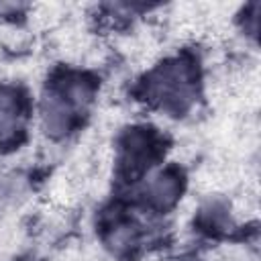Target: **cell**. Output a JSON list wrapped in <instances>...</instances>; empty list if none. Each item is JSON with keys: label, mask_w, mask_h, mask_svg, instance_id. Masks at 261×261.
I'll return each instance as SVG.
<instances>
[{"label": "cell", "mask_w": 261, "mask_h": 261, "mask_svg": "<svg viewBox=\"0 0 261 261\" xmlns=\"http://www.w3.org/2000/svg\"><path fill=\"white\" fill-rule=\"evenodd\" d=\"M149 98L171 112H181L192 102V73L181 61H169L161 65L147 84Z\"/></svg>", "instance_id": "cell-1"}, {"label": "cell", "mask_w": 261, "mask_h": 261, "mask_svg": "<svg viewBox=\"0 0 261 261\" xmlns=\"http://www.w3.org/2000/svg\"><path fill=\"white\" fill-rule=\"evenodd\" d=\"M73 106L75 104L65 94H49L43 100L41 116H43V126L47 135L61 137L69 130L73 120Z\"/></svg>", "instance_id": "cell-2"}, {"label": "cell", "mask_w": 261, "mask_h": 261, "mask_svg": "<svg viewBox=\"0 0 261 261\" xmlns=\"http://www.w3.org/2000/svg\"><path fill=\"white\" fill-rule=\"evenodd\" d=\"M179 190H181L179 177L173 171H163V173L155 175L149 181V186H147V198L157 208H169L177 200Z\"/></svg>", "instance_id": "cell-3"}, {"label": "cell", "mask_w": 261, "mask_h": 261, "mask_svg": "<svg viewBox=\"0 0 261 261\" xmlns=\"http://www.w3.org/2000/svg\"><path fill=\"white\" fill-rule=\"evenodd\" d=\"M20 126V104L14 92H0V141L10 139Z\"/></svg>", "instance_id": "cell-4"}, {"label": "cell", "mask_w": 261, "mask_h": 261, "mask_svg": "<svg viewBox=\"0 0 261 261\" xmlns=\"http://www.w3.org/2000/svg\"><path fill=\"white\" fill-rule=\"evenodd\" d=\"M27 194V179L20 173H6L0 177V210L18 204Z\"/></svg>", "instance_id": "cell-5"}, {"label": "cell", "mask_w": 261, "mask_h": 261, "mask_svg": "<svg viewBox=\"0 0 261 261\" xmlns=\"http://www.w3.org/2000/svg\"><path fill=\"white\" fill-rule=\"evenodd\" d=\"M135 243V228L128 224H118L112 232H110V245L116 249H126Z\"/></svg>", "instance_id": "cell-6"}]
</instances>
